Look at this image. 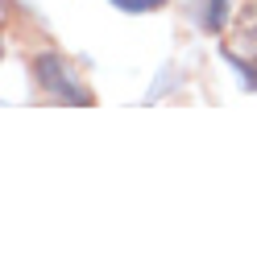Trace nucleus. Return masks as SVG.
<instances>
[{
  "label": "nucleus",
  "mask_w": 257,
  "mask_h": 261,
  "mask_svg": "<svg viewBox=\"0 0 257 261\" xmlns=\"http://www.w3.org/2000/svg\"><path fill=\"white\" fill-rule=\"evenodd\" d=\"M34 79L46 95H54V100H67V104H91V91L79 83V71L71 58H62L54 50L38 54L34 58Z\"/></svg>",
  "instance_id": "obj_1"
},
{
  "label": "nucleus",
  "mask_w": 257,
  "mask_h": 261,
  "mask_svg": "<svg viewBox=\"0 0 257 261\" xmlns=\"http://www.w3.org/2000/svg\"><path fill=\"white\" fill-rule=\"evenodd\" d=\"M224 54H228L237 67H257V0H249V5L237 13Z\"/></svg>",
  "instance_id": "obj_2"
},
{
  "label": "nucleus",
  "mask_w": 257,
  "mask_h": 261,
  "mask_svg": "<svg viewBox=\"0 0 257 261\" xmlns=\"http://www.w3.org/2000/svg\"><path fill=\"white\" fill-rule=\"evenodd\" d=\"M224 21H228V0H208V29H212V34H220V29H224Z\"/></svg>",
  "instance_id": "obj_3"
},
{
  "label": "nucleus",
  "mask_w": 257,
  "mask_h": 261,
  "mask_svg": "<svg viewBox=\"0 0 257 261\" xmlns=\"http://www.w3.org/2000/svg\"><path fill=\"white\" fill-rule=\"evenodd\" d=\"M120 9H128V13H137V9H153V0H116Z\"/></svg>",
  "instance_id": "obj_4"
},
{
  "label": "nucleus",
  "mask_w": 257,
  "mask_h": 261,
  "mask_svg": "<svg viewBox=\"0 0 257 261\" xmlns=\"http://www.w3.org/2000/svg\"><path fill=\"white\" fill-rule=\"evenodd\" d=\"M153 5H158V0H153Z\"/></svg>",
  "instance_id": "obj_5"
}]
</instances>
